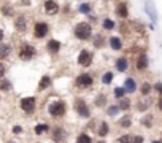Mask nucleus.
<instances>
[{
    "instance_id": "1",
    "label": "nucleus",
    "mask_w": 162,
    "mask_h": 143,
    "mask_svg": "<svg viewBox=\"0 0 162 143\" xmlns=\"http://www.w3.org/2000/svg\"><path fill=\"white\" fill-rule=\"evenodd\" d=\"M73 34L78 40L86 41L92 38V24L87 23V21H83V23H78L73 29Z\"/></svg>"
},
{
    "instance_id": "2",
    "label": "nucleus",
    "mask_w": 162,
    "mask_h": 143,
    "mask_svg": "<svg viewBox=\"0 0 162 143\" xmlns=\"http://www.w3.org/2000/svg\"><path fill=\"white\" fill-rule=\"evenodd\" d=\"M48 111L51 116L54 118H59V116H64L65 114V103L62 100H56V102H51L48 105Z\"/></svg>"
},
{
    "instance_id": "3",
    "label": "nucleus",
    "mask_w": 162,
    "mask_h": 143,
    "mask_svg": "<svg viewBox=\"0 0 162 143\" xmlns=\"http://www.w3.org/2000/svg\"><path fill=\"white\" fill-rule=\"evenodd\" d=\"M145 13L148 14V18L151 19V23L156 24L159 21V14H157V10H156V3L153 0H146L145 2Z\"/></svg>"
},
{
    "instance_id": "4",
    "label": "nucleus",
    "mask_w": 162,
    "mask_h": 143,
    "mask_svg": "<svg viewBox=\"0 0 162 143\" xmlns=\"http://www.w3.org/2000/svg\"><path fill=\"white\" fill-rule=\"evenodd\" d=\"M73 107H75V111H78V114H80L81 118H89L91 116V111H89L87 103L83 100V99H76Z\"/></svg>"
},
{
    "instance_id": "5",
    "label": "nucleus",
    "mask_w": 162,
    "mask_h": 143,
    "mask_svg": "<svg viewBox=\"0 0 162 143\" xmlns=\"http://www.w3.org/2000/svg\"><path fill=\"white\" fill-rule=\"evenodd\" d=\"M48 32H49V26L46 23H43V21H38V23H35V26H33V35H35V38L46 37Z\"/></svg>"
},
{
    "instance_id": "6",
    "label": "nucleus",
    "mask_w": 162,
    "mask_h": 143,
    "mask_svg": "<svg viewBox=\"0 0 162 143\" xmlns=\"http://www.w3.org/2000/svg\"><path fill=\"white\" fill-rule=\"evenodd\" d=\"M43 10H44V13H46V14L53 16V14H57L60 8H59V3L56 2V0H44Z\"/></svg>"
},
{
    "instance_id": "7",
    "label": "nucleus",
    "mask_w": 162,
    "mask_h": 143,
    "mask_svg": "<svg viewBox=\"0 0 162 143\" xmlns=\"http://www.w3.org/2000/svg\"><path fill=\"white\" fill-rule=\"evenodd\" d=\"M92 83H94L92 76L87 75V73H83V75H80V76L76 78V86L81 87V89H84V87H91Z\"/></svg>"
},
{
    "instance_id": "8",
    "label": "nucleus",
    "mask_w": 162,
    "mask_h": 143,
    "mask_svg": "<svg viewBox=\"0 0 162 143\" xmlns=\"http://www.w3.org/2000/svg\"><path fill=\"white\" fill-rule=\"evenodd\" d=\"M92 62V53L87 51V49H83V51L78 54V64L83 65V67H87Z\"/></svg>"
},
{
    "instance_id": "9",
    "label": "nucleus",
    "mask_w": 162,
    "mask_h": 143,
    "mask_svg": "<svg viewBox=\"0 0 162 143\" xmlns=\"http://www.w3.org/2000/svg\"><path fill=\"white\" fill-rule=\"evenodd\" d=\"M35 105H37V102H35V99H33V97L21 99V108L24 110L26 113H32L33 110H35Z\"/></svg>"
},
{
    "instance_id": "10",
    "label": "nucleus",
    "mask_w": 162,
    "mask_h": 143,
    "mask_svg": "<svg viewBox=\"0 0 162 143\" xmlns=\"http://www.w3.org/2000/svg\"><path fill=\"white\" fill-rule=\"evenodd\" d=\"M33 56H35V48H33L32 45H24L21 48L19 51V57L22 60H30Z\"/></svg>"
},
{
    "instance_id": "11",
    "label": "nucleus",
    "mask_w": 162,
    "mask_h": 143,
    "mask_svg": "<svg viewBox=\"0 0 162 143\" xmlns=\"http://www.w3.org/2000/svg\"><path fill=\"white\" fill-rule=\"evenodd\" d=\"M148 65H149V59H148L146 54H145V53L138 54V57L135 60V67L138 70H145V68H148Z\"/></svg>"
},
{
    "instance_id": "12",
    "label": "nucleus",
    "mask_w": 162,
    "mask_h": 143,
    "mask_svg": "<svg viewBox=\"0 0 162 143\" xmlns=\"http://www.w3.org/2000/svg\"><path fill=\"white\" fill-rule=\"evenodd\" d=\"M116 14H118L121 19H127V16H129V7H127L126 2H119L116 5Z\"/></svg>"
},
{
    "instance_id": "13",
    "label": "nucleus",
    "mask_w": 162,
    "mask_h": 143,
    "mask_svg": "<svg viewBox=\"0 0 162 143\" xmlns=\"http://www.w3.org/2000/svg\"><path fill=\"white\" fill-rule=\"evenodd\" d=\"M151 103H153V100H151V99H148L146 96H145L143 99H138V102H137L138 111H146V110L151 107Z\"/></svg>"
},
{
    "instance_id": "14",
    "label": "nucleus",
    "mask_w": 162,
    "mask_h": 143,
    "mask_svg": "<svg viewBox=\"0 0 162 143\" xmlns=\"http://www.w3.org/2000/svg\"><path fill=\"white\" fill-rule=\"evenodd\" d=\"M127 68H129V60L126 57H119L116 60V70L118 72H126Z\"/></svg>"
},
{
    "instance_id": "15",
    "label": "nucleus",
    "mask_w": 162,
    "mask_h": 143,
    "mask_svg": "<svg viewBox=\"0 0 162 143\" xmlns=\"http://www.w3.org/2000/svg\"><path fill=\"white\" fill-rule=\"evenodd\" d=\"M46 48H48V51H51V53H59V49L62 48V45H60L59 40H49Z\"/></svg>"
},
{
    "instance_id": "16",
    "label": "nucleus",
    "mask_w": 162,
    "mask_h": 143,
    "mask_svg": "<svg viewBox=\"0 0 162 143\" xmlns=\"http://www.w3.org/2000/svg\"><path fill=\"white\" fill-rule=\"evenodd\" d=\"M110 46L111 49H115V51H119V49H122V41L119 37H111L110 38Z\"/></svg>"
},
{
    "instance_id": "17",
    "label": "nucleus",
    "mask_w": 162,
    "mask_h": 143,
    "mask_svg": "<svg viewBox=\"0 0 162 143\" xmlns=\"http://www.w3.org/2000/svg\"><path fill=\"white\" fill-rule=\"evenodd\" d=\"M51 83H53V81H51V78H49L48 75H44L43 78L40 80V83H38V89H40V91H43V89H48V87L51 86Z\"/></svg>"
},
{
    "instance_id": "18",
    "label": "nucleus",
    "mask_w": 162,
    "mask_h": 143,
    "mask_svg": "<svg viewBox=\"0 0 162 143\" xmlns=\"http://www.w3.org/2000/svg\"><path fill=\"white\" fill-rule=\"evenodd\" d=\"M92 11V7H91V3H80V7H78V13H81V14H91Z\"/></svg>"
},
{
    "instance_id": "19",
    "label": "nucleus",
    "mask_w": 162,
    "mask_h": 143,
    "mask_svg": "<svg viewBox=\"0 0 162 143\" xmlns=\"http://www.w3.org/2000/svg\"><path fill=\"white\" fill-rule=\"evenodd\" d=\"M16 29H18L19 32H24L26 27H27V23H26V18L24 16H18V19H16Z\"/></svg>"
},
{
    "instance_id": "20",
    "label": "nucleus",
    "mask_w": 162,
    "mask_h": 143,
    "mask_svg": "<svg viewBox=\"0 0 162 143\" xmlns=\"http://www.w3.org/2000/svg\"><path fill=\"white\" fill-rule=\"evenodd\" d=\"M102 27L105 30H113L115 27H116V23L111 18H105L103 21H102Z\"/></svg>"
},
{
    "instance_id": "21",
    "label": "nucleus",
    "mask_w": 162,
    "mask_h": 143,
    "mask_svg": "<svg viewBox=\"0 0 162 143\" xmlns=\"http://www.w3.org/2000/svg\"><path fill=\"white\" fill-rule=\"evenodd\" d=\"M124 87H126V91L127 92H135V89H137V84H135V81H133L132 78H127L126 80V83H124Z\"/></svg>"
},
{
    "instance_id": "22",
    "label": "nucleus",
    "mask_w": 162,
    "mask_h": 143,
    "mask_svg": "<svg viewBox=\"0 0 162 143\" xmlns=\"http://www.w3.org/2000/svg\"><path fill=\"white\" fill-rule=\"evenodd\" d=\"M62 140H65V132H64L62 129H56V130H54V141L60 143Z\"/></svg>"
},
{
    "instance_id": "23",
    "label": "nucleus",
    "mask_w": 162,
    "mask_h": 143,
    "mask_svg": "<svg viewBox=\"0 0 162 143\" xmlns=\"http://www.w3.org/2000/svg\"><path fill=\"white\" fill-rule=\"evenodd\" d=\"M153 123H154V118L151 116V114H146V116H143V119H142V124L145 126V127H151L153 126Z\"/></svg>"
},
{
    "instance_id": "24",
    "label": "nucleus",
    "mask_w": 162,
    "mask_h": 143,
    "mask_svg": "<svg viewBox=\"0 0 162 143\" xmlns=\"http://www.w3.org/2000/svg\"><path fill=\"white\" fill-rule=\"evenodd\" d=\"M10 51H11L10 45H2V46H0V59H5L10 54Z\"/></svg>"
},
{
    "instance_id": "25",
    "label": "nucleus",
    "mask_w": 162,
    "mask_h": 143,
    "mask_svg": "<svg viewBox=\"0 0 162 143\" xmlns=\"http://www.w3.org/2000/svg\"><path fill=\"white\" fill-rule=\"evenodd\" d=\"M119 105H110L108 108H107V114L108 116H116V114L119 113Z\"/></svg>"
},
{
    "instance_id": "26",
    "label": "nucleus",
    "mask_w": 162,
    "mask_h": 143,
    "mask_svg": "<svg viewBox=\"0 0 162 143\" xmlns=\"http://www.w3.org/2000/svg\"><path fill=\"white\" fill-rule=\"evenodd\" d=\"M119 108L121 110H129L130 108V100L129 99H126V97L119 99Z\"/></svg>"
},
{
    "instance_id": "27",
    "label": "nucleus",
    "mask_w": 162,
    "mask_h": 143,
    "mask_svg": "<svg viewBox=\"0 0 162 143\" xmlns=\"http://www.w3.org/2000/svg\"><path fill=\"white\" fill-rule=\"evenodd\" d=\"M108 130H110V129H108V124H107V123H100V127H99V130H97L100 137H105V135L108 134Z\"/></svg>"
},
{
    "instance_id": "28",
    "label": "nucleus",
    "mask_w": 162,
    "mask_h": 143,
    "mask_svg": "<svg viewBox=\"0 0 162 143\" xmlns=\"http://www.w3.org/2000/svg\"><path fill=\"white\" fill-rule=\"evenodd\" d=\"M76 143H92V140L87 134H80L76 138Z\"/></svg>"
},
{
    "instance_id": "29",
    "label": "nucleus",
    "mask_w": 162,
    "mask_h": 143,
    "mask_svg": "<svg viewBox=\"0 0 162 143\" xmlns=\"http://www.w3.org/2000/svg\"><path fill=\"white\" fill-rule=\"evenodd\" d=\"M48 129H49L48 124H37V126H35V134H37V135H41L43 132H46Z\"/></svg>"
},
{
    "instance_id": "30",
    "label": "nucleus",
    "mask_w": 162,
    "mask_h": 143,
    "mask_svg": "<svg viewBox=\"0 0 162 143\" xmlns=\"http://www.w3.org/2000/svg\"><path fill=\"white\" fill-rule=\"evenodd\" d=\"M119 126H121V127H130V126H132V119H130L129 116H124V118H121V121H119Z\"/></svg>"
},
{
    "instance_id": "31",
    "label": "nucleus",
    "mask_w": 162,
    "mask_h": 143,
    "mask_svg": "<svg viewBox=\"0 0 162 143\" xmlns=\"http://www.w3.org/2000/svg\"><path fill=\"white\" fill-rule=\"evenodd\" d=\"M111 81H113V73H111V72H107V73L102 76V83L103 84H110Z\"/></svg>"
},
{
    "instance_id": "32",
    "label": "nucleus",
    "mask_w": 162,
    "mask_h": 143,
    "mask_svg": "<svg viewBox=\"0 0 162 143\" xmlns=\"http://www.w3.org/2000/svg\"><path fill=\"white\" fill-rule=\"evenodd\" d=\"M126 87L124 86H122V87H116V89H115V96H116V99H122V97H124L126 96Z\"/></svg>"
},
{
    "instance_id": "33",
    "label": "nucleus",
    "mask_w": 162,
    "mask_h": 143,
    "mask_svg": "<svg viewBox=\"0 0 162 143\" xmlns=\"http://www.w3.org/2000/svg\"><path fill=\"white\" fill-rule=\"evenodd\" d=\"M10 89H11V83H10L8 80H2V81H0V91H5V92H7V91H10Z\"/></svg>"
},
{
    "instance_id": "34",
    "label": "nucleus",
    "mask_w": 162,
    "mask_h": 143,
    "mask_svg": "<svg viewBox=\"0 0 162 143\" xmlns=\"http://www.w3.org/2000/svg\"><path fill=\"white\" fill-rule=\"evenodd\" d=\"M105 103H107V97H105L103 94L97 96V99H96V105H97V107H103Z\"/></svg>"
},
{
    "instance_id": "35",
    "label": "nucleus",
    "mask_w": 162,
    "mask_h": 143,
    "mask_svg": "<svg viewBox=\"0 0 162 143\" xmlns=\"http://www.w3.org/2000/svg\"><path fill=\"white\" fill-rule=\"evenodd\" d=\"M116 143H132V135H121L118 140H116Z\"/></svg>"
},
{
    "instance_id": "36",
    "label": "nucleus",
    "mask_w": 162,
    "mask_h": 143,
    "mask_svg": "<svg viewBox=\"0 0 162 143\" xmlns=\"http://www.w3.org/2000/svg\"><path fill=\"white\" fill-rule=\"evenodd\" d=\"M151 87H153V86L149 84V83H143V84H142V89H140L142 94H143V96H148L149 92H151Z\"/></svg>"
},
{
    "instance_id": "37",
    "label": "nucleus",
    "mask_w": 162,
    "mask_h": 143,
    "mask_svg": "<svg viewBox=\"0 0 162 143\" xmlns=\"http://www.w3.org/2000/svg\"><path fill=\"white\" fill-rule=\"evenodd\" d=\"M132 143H143V137L142 135H133L132 137Z\"/></svg>"
},
{
    "instance_id": "38",
    "label": "nucleus",
    "mask_w": 162,
    "mask_h": 143,
    "mask_svg": "<svg viewBox=\"0 0 162 143\" xmlns=\"http://www.w3.org/2000/svg\"><path fill=\"white\" fill-rule=\"evenodd\" d=\"M2 13L7 14V16H10V14H13V10H11V7H3L2 8Z\"/></svg>"
},
{
    "instance_id": "39",
    "label": "nucleus",
    "mask_w": 162,
    "mask_h": 143,
    "mask_svg": "<svg viewBox=\"0 0 162 143\" xmlns=\"http://www.w3.org/2000/svg\"><path fill=\"white\" fill-rule=\"evenodd\" d=\"M103 43V37L102 35H96V41H94V45L99 46V45H102Z\"/></svg>"
},
{
    "instance_id": "40",
    "label": "nucleus",
    "mask_w": 162,
    "mask_h": 143,
    "mask_svg": "<svg viewBox=\"0 0 162 143\" xmlns=\"http://www.w3.org/2000/svg\"><path fill=\"white\" fill-rule=\"evenodd\" d=\"M154 89L159 92V94H162V83H156L154 84Z\"/></svg>"
},
{
    "instance_id": "41",
    "label": "nucleus",
    "mask_w": 162,
    "mask_h": 143,
    "mask_svg": "<svg viewBox=\"0 0 162 143\" xmlns=\"http://www.w3.org/2000/svg\"><path fill=\"white\" fill-rule=\"evenodd\" d=\"M13 132H14V134H21L22 129L19 127V126H16V127H13Z\"/></svg>"
},
{
    "instance_id": "42",
    "label": "nucleus",
    "mask_w": 162,
    "mask_h": 143,
    "mask_svg": "<svg viewBox=\"0 0 162 143\" xmlns=\"http://www.w3.org/2000/svg\"><path fill=\"white\" fill-rule=\"evenodd\" d=\"M3 73H5V65L0 64V76H3Z\"/></svg>"
},
{
    "instance_id": "43",
    "label": "nucleus",
    "mask_w": 162,
    "mask_h": 143,
    "mask_svg": "<svg viewBox=\"0 0 162 143\" xmlns=\"http://www.w3.org/2000/svg\"><path fill=\"white\" fill-rule=\"evenodd\" d=\"M157 107H159V110H160V111H162V97L159 99V103H157Z\"/></svg>"
},
{
    "instance_id": "44",
    "label": "nucleus",
    "mask_w": 162,
    "mask_h": 143,
    "mask_svg": "<svg viewBox=\"0 0 162 143\" xmlns=\"http://www.w3.org/2000/svg\"><path fill=\"white\" fill-rule=\"evenodd\" d=\"M2 40H3V30L0 29V41H2Z\"/></svg>"
},
{
    "instance_id": "45",
    "label": "nucleus",
    "mask_w": 162,
    "mask_h": 143,
    "mask_svg": "<svg viewBox=\"0 0 162 143\" xmlns=\"http://www.w3.org/2000/svg\"><path fill=\"white\" fill-rule=\"evenodd\" d=\"M153 143H160V141H156V140H154V141H153Z\"/></svg>"
},
{
    "instance_id": "46",
    "label": "nucleus",
    "mask_w": 162,
    "mask_h": 143,
    "mask_svg": "<svg viewBox=\"0 0 162 143\" xmlns=\"http://www.w3.org/2000/svg\"><path fill=\"white\" fill-rule=\"evenodd\" d=\"M97 143H105V141H97Z\"/></svg>"
},
{
    "instance_id": "47",
    "label": "nucleus",
    "mask_w": 162,
    "mask_h": 143,
    "mask_svg": "<svg viewBox=\"0 0 162 143\" xmlns=\"http://www.w3.org/2000/svg\"><path fill=\"white\" fill-rule=\"evenodd\" d=\"M11 143H13V141H11Z\"/></svg>"
}]
</instances>
